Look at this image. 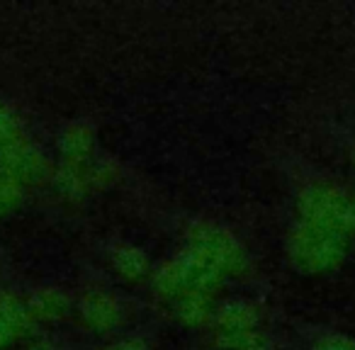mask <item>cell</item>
Listing matches in <instances>:
<instances>
[{
    "instance_id": "277c9868",
    "label": "cell",
    "mask_w": 355,
    "mask_h": 350,
    "mask_svg": "<svg viewBox=\"0 0 355 350\" xmlns=\"http://www.w3.org/2000/svg\"><path fill=\"white\" fill-rule=\"evenodd\" d=\"M297 212H300V222L311 224V227L340 234H348L353 229L350 227V195H345L338 185H306L297 200Z\"/></svg>"
},
{
    "instance_id": "7a4b0ae2",
    "label": "cell",
    "mask_w": 355,
    "mask_h": 350,
    "mask_svg": "<svg viewBox=\"0 0 355 350\" xmlns=\"http://www.w3.org/2000/svg\"><path fill=\"white\" fill-rule=\"evenodd\" d=\"M348 248V234L331 231V229L311 227V224L297 222V227L287 236V253L295 268L302 272H329L340 265Z\"/></svg>"
},
{
    "instance_id": "2e32d148",
    "label": "cell",
    "mask_w": 355,
    "mask_h": 350,
    "mask_svg": "<svg viewBox=\"0 0 355 350\" xmlns=\"http://www.w3.org/2000/svg\"><path fill=\"white\" fill-rule=\"evenodd\" d=\"M22 202V185H17L8 173L0 170V217L12 214Z\"/></svg>"
},
{
    "instance_id": "9c48e42d",
    "label": "cell",
    "mask_w": 355,
    "mask_h": 350,
    "mask_svg": "<svg viewBox=\"0 0 355 350\" xmlns=\"http://www.w3.org/2000/svg\"><path fill=\"white\" fill-rule=\"evenodd\" d=\"M32 321H59L71 311V299L66 292L56 287H42L30 295L25 301Z\"/></svg>"
},
{
    "instance_id": "8fae6325",
    "label": "cell",
    "mask_w": 355,
    "mask_h": 350,
    "mask_svg": "<svg viewBox=\"0 0 355 350\" xmlns=\"http://www.w3.org/2000/svg\"><path fill=\"white\" fill-rule=\"evenodd\" d=\"M171 304L173 316L183 326H190V329H198V326H205L207 321H214V311H217L212 295H185L173 299Z\"/></svg>"
},
{
    "instance_id": "30bf717a",
    "label": "cell",
    "mask_w": 355,
    "mask_h": 350,
    "mask_svg": "<svg viewBox=\"0 0 355 350\" xmlns=\"http://www.w3.org/2000/svg\"><path fill=\"white\" fill-rule=\"evenodd\" d=\"M90 166H71V163H61L59 170L51 175L54 188L59 195H64L66 200H80L85 195L93 193V178H90Z\"/></svg>"
},
{
    "instance_id": "d6986e66",
    "label": "cell",
    "mask_w": 355,
    "mask_h": 350,
    "mask_svg": "<svg viewBox=\"0 0 355 350\" xmlns=\"http://www.w3.org/2000/svg\"><path fill=\"white\" fill-rule=\"evenodd\" d=\"M30 350H59L56 345H51V343H46V340H40V343H35Z\"/></svg>"
},
{
    "instance_id": "ba28073f",
    "label": "cell",
    "mask_w": 355,
    "mask_h": 350,
    "mask_svg": "<svg viewBox=\"0 0 355 350\" xmlns=\"http://www.w3.org/2000/svg\"><path fill=\"white\" fill-rule=\"evenodd\" d=\"M59 151L61 163H71V166H88L95 161V134L88 124L76 122L61 132L59 137Z\"/></svg>"
},
{
    "instance_id": "7c38bea8",
    "label": "cell",
    "mask_w": 355,
    "mask_h": 350,
    "mask_svg": "<svg viewBox=\"0 0 355 350\" xmlns=\"http://www.w3.org/2000/svg\"><path fill=\"white\" fill-rule=\"evenodd\" d=\"M112 268H114V272L127 282H141L153 275L151 261H148L146 253L137 246H129V243L117 246L112 251Z\"/></svg>"
},
{
    "instance_id": "5bb4252c",
    "label": "cell",
    "mask_w": 355,
    "mask_h": 350,
    "mask_svg": "<svg viewBox=\"0 0 355 350\" xmlns=\"http://www.w3.org/2000/svg\"><path fill=\"white\" fill-rule=\"evenodd\" d=\"M214 343L222 350H266L268 340L258 329H239V331H217Z\"/></svg>"
},
{
    "instance_id": "3957f363",
    "label": "cell",
    "mask_w": 355,
    "mask_h": 350,
    "mask_svg": "<svg viewBox=\"0 0 355 350\" xmlns=\"http://www.w3.org/2000/svg\"><path fill=\"white\" fill-rule=\"evenodd\" d=\"M188 251L200 253L227 275H243L248 270V253L229 229L212 222H198L188 231Z\"/></svg>"
},
{
    "instance_id": "52a82bcc",
    "label": "cell",
    "mask_w": 355,
    "mask_h": 350,
    "mask_svg": "<svg viewBox=\"0 0 355 350\" xmlns=\"http://www.w3.org/2000/svg\"><path fill=\"white\" fill-rule=\"evenodd\" d=\"M32 324L35 321L25 301L12 297L10 292H0V350L30 333Z\"/></svg>"
},
{
    "instance_id": "9a60e30c",
    "label": "cell",
    "mask_w": 355,
    "mask_h": 350,
    "mask_svg": "<svg viewBox=\"0 0 355 350\" xmlns=\"http://www.w3.org/2000/svg\"><path fill=\"white\" fill-rule=\"evenodd\" d=\"M20 139H25L20 119L6 103H0V148L10 146V143L20 141Z\"/></svg>"
},
{
    "instance_id": "4fadbf2b",
    "label": "cell",
    "mask_w": 355,
    "mask_h": 350,
    "mask_svg": "<svg viewBox=\"0 0 355 350\" xmlns=\"http://www.w3.org/2000/svg\"><path fill=\"white\" fill-rule=\"evenodd\" d=\"M217 331H239V329H258V309L246 299H229L214 311Z\"/></svg>"
},
{
    "instance_id": "5b68a950",
    "label": "cell",
    "mask_w": 355,
    "mask_h": 350,
    "mask_svg": "<svg viewBox=\"0 0 355 350\" xmlns=\"http://www.w3.org/2000/svg\"><path fill=\"white\" fill-rule=\"evenodd\" d=\"M0 170L8 173L22 188L25 185H37L51 175L46 156L27 137L10 143V146L0 148Z\"/></svg>"
},
{
    "instance_id": "ac0fdd59",
    "label": "cell",
    "mask_w": 355,
    "mask_h": 350,
    "mask_svg": "<svg viewBox=\"0 0 355 350\" xmlns=\"http://www.w3.org/2000/svg\"><path fill=\"white\" fill-rule=\"evenodd\" d=\"M103 350H148V345L141 338H119L114 343L105 345Z\"/></svg>"
},
{
    "instance_id": "6da1fadb",
    "label": "cell",
    "mask_w": 355,
    "mask_h": 350,
    "mask_svg": "<svg viewBox=\"0 0 355 350\" xmlns=\"http://www.w3.org/2000/svg\"><path fill=\"white\" fill-rule=\"evenodd\" d=\"M151 280L156 295L173 301L185 295H212L224 282V272L200 253L185 248V253L163 263Z\"/></svg>"
},
{
    "instance_id": "44dd1931",
    "label": "cell",
    "mask_w": 355,
    "mask_h": 350,
    "mask_svg": "<svg viewBox=\"0 0 355 350\" xmlns=\"http://www.w3.org/2000/svg\"><path fill=\"white\" fill-rule=\"evenodd\" d=\"M353 163H355V156H353Z\"/></svg>"
},
{
    "instance_id": "ffe728a7",
    "label": "cell",
    "mask_w": 355,
    "mask_h": 350,
    "mask_svg": "<svg viewBox=\"0 0 355 350\" xmlns=\"http://www.w3.org/2000/svg\"><path fill=\"white\" fill-rule=\"evenodd\" d=\"M350 227L355 229V195L350 198Z\"/></svg>"
},
{
    "instance_id": "8992f818",
    "label": "cell",
    "mask_w": 355,
    "mask_h": 350,
    "mask_svg": "<svg viewBox=\"0 0 355 350\" xmlns=\"http://www.w3.org/2000/svg\"><path fill=\"white\" fill-rule=\"evenodd\" d=\"M78 319L93 333H110L122 324V304L105 290H90L78 301Z\"/></svg>"
},
{
    "instance_id": "e0dca14e",
    "label": "cell",
    "mask_w": 355,
    "mask_h": 350,
    "mask_svg": "<svg viewBox=\"0 0 355 350\" xmlns=\"http://www.w3.org/2000/svg\"><path fill=\"white\" fill-rule=\"evenodd\" d=\"M311 350H355V338H348V335H326Z\"/></svg>"
}]
</instances>
